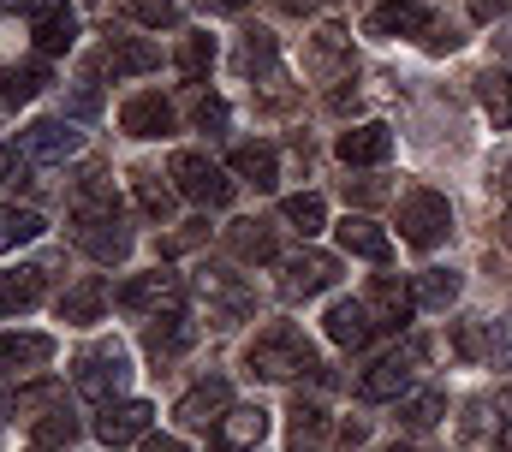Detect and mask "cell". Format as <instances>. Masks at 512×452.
I'll return each instance as SVG.
<instances>
[{
	"label": "cell",
	"mask_w": 512,
	"mask_h": 452,
	"mask_svg": "<svg viewBox=\"0 0 512 452\" xmlns=\"http://www.w3.org/2000/svg\"><path fill=\"white\" fill-rule=\"evenodd\" d=\"M72 238H78L96 262H126L131 226H126V215H120V203H114V191L102 185V173H90V179H84V191H78Z\"/></svg>",
	"instance_id": "cell-1"
},
{
	"label": "cell",
	"mask_w": 512,
	"mask_h": 452,
	"mask_svg": "<svg viewBox=\"0 0 512 452\" xmlns=\"http://www.w3.org/2000/svg\"><path fill=\"white\" fill-rule=\"evenodd\" d=\"M251 369L268 381H292V375H310L316 369V345L298 334L292 322H274L268 334L251 339Z\"/></svg>",
	"instance_id": "cell-2"
},
{
	"label": "cell",
	"mask_w": 512,
	"mask_h": 452,
	"mask_svg": "<svg viewBox=\"0 0 512 452\" xmlns=\"http://www.w3.org/2000/svg\"><path fill=\"white\" fill-rule=\"evenodd\" d=\"M447 232H453V209H447L441 191H411V197L399 203V238H405L411 250H435Z\"/></svg>",
	"instance_id": "cell-3"
},
{
	"label": "cell",
	"mask_w": 512,
	"mask_h": 452,
	"mask_svg": "<svg viewBox=\"0 0 512 452\" xmlns=\"http://www.w3.org/2000/svg\"><path fill=\"white\" fill-rule=\"evenodd\" d=\"M173 185H179L191 203H209V209H227V203H233V179H227L209 155H197V149H179V155H173Z\"/></svg>",
	"instance_id": "cell-4"
},
{
	"label": "cell",
	"mask_w": 512,
	"mask_h": 452,
	"mask_svg": "<svg viewBox=\"0 0 512 452\" xmlns=\"http://www.w3.org/2000/svg\"><path fill=\"white\" fill-rule=\"evenodd\" d=\"M185 304V280L173 274V268H155V274H137L120 286V310L131 316H173Z\"/></svg>",
	"instance_id": "cell-5"
},
{
	"label": "cell",
	"mask_w": 512,
	"mask_h": 452,
	"mask_svg": "<svg viewBox=\"0 0 512 452\" xmlns=\"http://www.w3.org/2000/svg\"><path fill=\"white\" fill-rule=\"evenodd\" d=\"M131 381V363L120 345H96V351H84L78 357V393L84 399H96V405H114V393Z\"/></svg>",
	"instance_id": "cell-6"
},
{
	"label": "cell",
	"mask_w": 512,
	"mask_h": 452,
	"mask_svg": "<svg viewBox=\"0 0 512 452\" xmlns=\"http://www.w3.org/2000/svg\"><path fill=\"white\" fill-rule=\"evenodd\" d=\"M417 363H423V345L411 339V345H399V351H387L382 363H370L364 369V381H358V393L376 405V399H399L405 387H411V375H417Z\"/></svg>",
	"instance_id": "cell-7"
},
{
	"label": "cell",
	"mask_w": 512,
	"mask_h": 452,
	"mask_svg": "<svg viewBox=\"0 0 512 452\" xmlns=\"http://www.w3.org/2000/svg\"><path fill=\"white\" fill-rule=\"evenodd\" d=\"M340 280V262L334 256H322V250H304V256H292L286 262V280H280V298H316V292H328Z\"/></svg>",
	"instance_id": "cell-8"
},
{
	"label": "cell",
	"mask_w": 512,
	"mask_h": 452,
	"mask_svg": "<svg viewBox=\"0 0 512 452\" xmlns=\"http://www.w3.org/2000/svg\"><path fill=\"white\" fill-rule=\"evenodd\" d=\"M78 143H84V131L72 119H30L24 125V155L30 161H66V155H78Z\"/></svg>",
	"instance_id": "cell-9"
},
{
	"label": "cell",
	"mask_w": 512,
	"mask_h": 452,
	"mask_svg": "<svg viewBox=\"0 0 512 452\" xmlns=\"http://www.w3.org/2000/svg\"><path fill=\"white\" fill-rule=\"evenodd\" d=\"M227 411H233V387H227L221 375H209V381H197V387L179 399V411H173V417H179L185 429H209V423H221Z\"/></svg>",
	"instance_id": "cell-10"
},
{
	"label": "cell",
	"mask_w": 512,
	"mask_h": 452,
	"mask_svg": "<svg viewBox=\"0 0 512 452\" xmlns=\"http://www.w3.org/2000/svg\"><path fill=\"white\" fill-rule=\"evenodd\" d=\"M203 298H209V322H221V328H233V322H245L251 316V292L233 280V274H221V268H209L203 280Z\"/></svg>",
	"instance_id": "cell-11"
},
{
	"label": "cell",
	"mask_w": 512,
	"mask_h": 452,
	"mask_svg": "<svg viewBox=\"0 0 512 452\" xmlns=\"http://www.w3.org/2000/svg\"><path fill=\"white\" fill-rule=\"evenodd\" d=\"M149 423H155V411H149L143 399H126V405H108V411L96 417V435H102L108 447H131V441H149Z\"/></svg>",
	"instance_id": "cell-12"
},
{
	"label": "cell",
	"mask_w": 512,
	"mask_h": 452,
	"mask_svg": "<svg viewBox=\"0 0 512 452\" xmlns=\"http://www.w3.org/2000/svg\"><path fill=\"white\" fill-rule=\"evenodd\" d=\"M328 339L346 345V351H364V345L376 339V316H370V304H364V298H340V304L328 310Z\"/></svg>",
	"instance_id": "cell-13"
},
{
	"label": "cell",
	"mask_w": 512,
	"mask_h": 452,
	"mask_svg": "<svg viewBox=\"0 0 512 452\" xmlns=\"http://www.w3.org/2000/svg\"><path fill=\"white\" fill-rule=\"evenodd\" d=\"M262 435H268V411L239 405V411H227L215 423V452H251V447H262Z\"/></svg>",
	"instance_id": "cell-14"
},
{
	"label": "cell",
	"mask_w": 512,
	"mask_h": 452,
	"mask_svg": "<svg viewBox=\"0 0 512 452\" xmlns=\"http://www.w3.org/2000/svg\"><path fill=\"white\" fill-rule=\"evenodd\" d=\"M393 155V131L387 125H352V131H340V161L346 167H376V161H387Z\"/></svg>",
	"instance_id": "cell-15"
},
{
	"label": "cell",
	"mask_w": 512,
	"mask_h": 452,
	"mask_svg": "<svg viewBox=\"0 0 512 452\" xmlns=\"http://www.w3.org/2000/svg\"><path fill=\"white\" fill-rule=\"evenodd\" d=\"M370 316H376V328H399V322H411V310H417V292L411 286H399L393 274H376V286H370Z\"/></svg>",
	"instance_id": "cell-16"
},
{
	"label": "cell",
	"mask_w": 512,
	"mask_h": 452,
	"mask_svg": "<svg viewBox=\"0 0 512 452\" xmlns=\"http://www.w3.org/2000/svg\"><path fill=\"white\" fill-rule=\"evenodd\" d=\"M30 36H36V48H42V54H66V48L78 42V12L54 0V6H42V12H36Z\"/></svg>",
	"instance_id": "cell-17"
},
{
	"label": "cell",
	"mask_w": 512,
	"mask_h": 452,
	"mask_svg": "<svg viewBox=\"0 0 512 452\" xmlns=\"http://www.w3.org/2000/svg\"><path fill=\"white\" fill-rule=\"evenodd\" d=\"M417 30H429V12L417 6V0H387L370 12V36H417Z\"/></svg>",
	"instance_id": "cell-18"
},
{
	"label": "cell",
	"mask_w": 512,
	"mask_h": 452,
	"mask_svg": "<svg viewBox=\"0 0 512 452\" xmlns=\"http://www.w3.org/2000/svg\"><path fill=\"white\" fill-rule=\"evenodd\" d=\"M102 66H108L114 78L155 72V66H161V48H155V42H143V36H126V42H108V48H102Z\"/></svg>",
	"instance_id": "cell-19"
},
{
	"label": "cell",
	"mask_w": 512,
	"mask_h": 452,
	"mask_svg": "<svg viewBox=\"0 0 512 452\" xmlns=\"http://www.w3.org/2000/svg\"><path fill=\"white\" fill-rule=\"evenodd\" d=\"M120 125H126L131 137H167L173 131V108L161 96H131L126 108H120Z\"/></svg>",
	"instance_id": "cell-20"
},
{
	"label": "cell",
	"mask_w": 512,
	"mask_h": 452,
	"mask_svg": "<svg viewBox=\"0 0 512 452\" xmlns=\"http://www.w3.org/2000/svg\"><path fill=\"white\" fill-rule=\"evenodd\" d=\"M191 339H197V328L173 310V316H155V328L143 334V351L155 357V363H167V357H179V351H191Z\"/></svg>",
	"instance_id": "cell-21"
},
{
	"label": "cell",
	"mask_w": 512,
	"mask_h": 452,
	"mask_svg": "<svg viewBox=\"0 0 512 452\" xmlns=\"http://www.w3.org/2000/svg\"><path fill=\"white\" fill-rule=\"evenodd\" d=\"M340 232V244L352 250V256H364V262H387L393 256V244H387V232L376 221H364V215H346V221L334 226Z\"/></svg>",
	"instance_id": "cell-22"
},
{
	"label": "cell",
	"mask_w": 512,
	"mask_h": 452,
	"mask_svg": "<svg viewBox=\"0 0 512 452\" xmlns=\"http://www.w3.org/2000/svg\"><path fill=\"white\" fill-rule=\"evenodd\" d=\"M102 310H108V286L90 274V280H78L66 298H60V322H72V328H84V322H102Z\"/></svg>",
	"instance_id": "cell-23"
},
{
	"label": "cell",
	"mask_w": 512,
	"mask_h": 452,
	"mask_svg": "<svg viewBox=\"0 0 512 452\" xmlns=\"http://www.w3.org/2000/svg\"><path fill=\"white\" fill-rule=\"evenodd\" d=\"M346 66H352V36H346V30L310 36V72H316V78H340Z\"/></svg>",
	"instance_id": "cell-24"
},
{
	"label": "cell",
	"mask_w": 512,
	"mask_h": 452,
	"mask_svg": "<svg viewBox=\"0 0 512 452\" xmlns=\"http://www.w3.org/2000/svg\"><path fill=\"white\" fill-rule=\"evenodd\" d=\"M42 298V268H6L0 274V316H18Z\"/></svg>",
	"instance_id": "cell-25"
},
{
	"label": "cell",
	"mask_w": 512,
	"mask_h": 452,
	"mask_svg": "<svg viewBox=\"0 0 512 452\" xmlns=\"http://www.w3.org/2000/svg\"><path fill=\"white\" fill-rule=\"evenodd\" d=\"M233 173H239V179H251L256 191H274L280 161H274V149H268V143H239V149H233Z\"/></svg>",
	"instance_id": "cell-26"
},
{
	"label": "cell",
	"mask_w": 512,
	"mask_h": 452,
	"mask_svg": "<svg viewBox=\"0 0 512 452\" xmlns=\"http://www.w3.org/2000/svg\"><path fill=\"white\" fill-rule=\"evenodd\" d=\"M54 357L48 334H0V369H36Z\"/></svg>",
	"instance_id": "cell-27"
},
{
	"label": "cell",
	"mask_w": 512,
	"mask_h": 452,
	"mask_svg": "<svg viewBox=\"0 0 512 452\" xmlns=\"http://www.w3.org/2000/svg\"><path fill=\"white\" fill-rule=\"evenodd\" d=\"M459 286H465V280H459L453 268H429V274H417V286H411V292H417V304H423V310H447V304L459 298Z\"/></svg>",
	"instance_id": "cell-28"
},
{
	"label": "cell",
	"mask_w": 512,
	"mask_h": 452,
	"mask_svg": "<svg viewBox=\"0 0 512 452\" xmlns=\"http://www.w3.org/2000/svg\"><path fill=\"white\" fill-rule=\"evenodd\" d=\"M477 102L495 125H512V72H483L477 78Z\"/></svg>",
	"instance_id": "cell-29"
},
{
	"label": "cell",
	"mask_w": 512,
	"mask_h": 452,
	"mask_svg": "<svg viewBox=\"0 0 512 452\" xmlns=\"http://www.w3.org/2000/svg\"><path fill=\"white\" fill-rule=\"evenodd\" d=\"M227 238H233V250H239L245 262H274V232L262 221H239Z\"/></svg>",
	"instance_id": "cell-30"
},
{
	"label": "cell",
	"mask_w": 512,
	"mask_h": 452,
	"mask_svg": "<svg viewBox=\"0 0 512 452\" xmlns=\"http://www.w3.org/2000/svg\"><path fill=\"white\" fill-rule=\"evenodd\" d=\"M441 411H447V399H441V393H417V399H405V405H399V423L423 435V429H435V423H441Z\"/></svg>",
	"instance_id": "cell-31"
},
{
	"label": "cell",
	"mask_w": 512,
	"mask_h": 452,
	"mask_svg": "<svg viewBox=\"0 0 512 452\" xmlns=\"http://www.w3.org/2000/svg\"><path fill=\"white\" fill-rule=\"evenodd\" d=\"M286 221H292V232H304V238H316L322 226H328V209H322V197H286Z\"/></svg>",
	"instance_id": "cell-32"
},
{
	"label": "cell",
	"mask_w": 512,
	"mask_h": 452,
	"mask_svg": "<svg viewBox=\"0 0 512 452\" xmlns=\"http://www.w3.org/2000/svg\"><path fill=\"white\" fill-rule=\"evenodd\" d=\"M42 84H48L42 66H12V72H0V102H30Z\"/></svg>",
	"instance_id": "cell-33"
},
{
	"label": "cell",
	"mask_w": 512,
	"mask_h": 452,
	"mask_svg": "<svg viewBox=\"0 0 512 452\" xmlns=\"http://www.w3.org/2000/svg\"><path fill=\"white\" fill-rule=\"evenodd\" d=\"M36 232H42V215H30V209H0V250L30 244Z\"/></svg>",
	"instance_id": "cell-34"
},
{
	"label": "cell",
	"mask_w": 512,
	"mask_h": 452,
	"mask_svg": "<svg viewBox=\"0 0 512 452\" xmlns=\"http://www.w3.org/2000/svg\"><path fill=\"white\" fill-rule=\"evenodd\" d=\"M328 435V417H322V405H292V447H316Z\"/></svg>",
	"instance_id": "cell-35"
},
{
	"label": "cell",
	"mask_w": 512,
	"mask_h": 452,
	"mask_svg": "<svg viewBox=\"0 0 512 452\" xmlns=\"http://www.w3.org/2000/svg\"><path fill=\"white\" fill-rule=\"evenodd\" d=\"M209 66H215V42H209V36H185V42H179V72H185V78H203Z\"/></svg>",
	"instance_id": "cell-36"
},
{
	"label": "cell",
	"mask_w": 512,
	"mask_h": 452,
	"mask_svg": "<svg viewBox=\"0 0 512 452\" xmlns=\"http://www.w3.org/2000/svg\"><path fill=\"white\" fill-rule=\"evenodd\" d=\"M239 72H274V36H268V30H251V36H245Z\"/></svg>",
	"instance_id": "cell-37"
},
{
	"label": "cell",
	"mask_w": 512,
	"mask_h": 452,
	"mask_svg": "<svg viewBox=\"0 0 512 452\" xmlns=\"http://www.w3.org/2000/svg\"><path fill=\"white\" fill-rule=\"evenodd\" d=\"M137 203H143L155 221H167V215H173V191H167L155 173H137Z\"/></svg>",
	"instance_id": "cell-38"
},
{
	"label": "cell",
	"mask_w": 512,
	"mask_h": 452,
	"mask_svg": "<svg viewBox=\"0 0 512 452\" xmlns=\"http://www.w3.org/2000/svg\"><path fill=\"white\" fill-rule=\"evenodd\" d=\"M72 435H78V417H72V411H60V405L36 423V441H48V447H66Z\"/></svg>",
	"instance_id": "cell-39"
},
{
	"label": "cell",
	"mask_w": 512,
	"mask_h": 452,
	"mask_svg": "<svg viewBox=\"0 0 512 452\" xmlns=\"http://www.w3.org/2000/svg\"><path fill=\"white\" fill-rule=\"evenodd\" d=\"M131 18L137 24H179V0H131Z\"/></svg>",
	"instance_id": "cell-40"
},
{
	"label": "cell",
	"mask_w": 512,
	"mask_h": 452,
	"mask_svg": "<svg viewBox=\"0 0 512 452\" xmlns=\"http://www.w3.org/2000/svg\"><path fill=\"white\" fill-rule=\"evenodd\" d=\"M453 345H459L465 357H495V339L483 334L477 322H459V334H453Z\"/></svg>",
	"instance_id": "cell-41"
},
{
	"label": "cell",
	"mask_w": 512,
	"mask_h": 452,
	"mask_svg": "<svg viewBox=\"0 0 512 452\" xmlns=\"http://www.w3.org/2000/svg\"><path fill=\"white\" fill-rule=\"evenodd\" d=\"M6 185H24V161H18V149L0 143V191H6Z\"/></svg>",
	"instance_id": "cell-42"
},
{
	"label": "cell",
	"mask_w": 512,
	"mask_h": 452,
	"mask_svg": "<svg viewBox=\"0 0 512 452\" xmlns=\"http://www.w3.org/2000/svg\"><path fill=\"white\" fill-rule=\"evenodd\" d=\"M471 6V18H483V24H495V18H507L512 0H465Z\"/></svg>",
	"instance_id": "cell-43"
},
{
	"label": "cell",
	"mask_w": 512,
	"mask_h": 452,
	"mask_svg": "<svg viewBox=\"0 0 512 452\" xmlns=\"http://www.w3.org/2000/svg\"><path fill=\"white\" fill-rule=\"evenodd\" d=\"M197 125H227V102L221 96H203L197 102Z\"/></svg>",
	"instance_id": "cell-44"
},
{
	"label": "cell",
	"mask_w": 512,
	"mask_h": 452,
	"mask_svg": "<svg viewBox=\"0 0 512 452\" xmlns=\"http://www.w3.org/2000/svg\"><path fill=\"white\" fill-rule=\"evenodd\" d=\"M489 339H495V357L512 363V316H507V322H495V334H489Z\"/></svg>",
	"instance_id": "cell-45"
},
{
	"label": "cell",
	"mask_w": 512,
	"mask_h": 452,
	"mask_svg": "<svg viewBox=\"0 0 512 452\" xmlns=\"http://www.w3.org/2000/svg\"><path fill=\"white\" fill-rule=\"evenodd\" d=\"M346 197H358V203H382L387 191L376 185V179H358V185H346Z\"/></svg>",
	"instance_id": "cell-46"
},
{
	"label": "cell",
	"mask_w": 512,
	"mask_h": 452,
	"mask_svg": "<svg viewBox=\"0 0 512 452\" xmlns=\"http://www.w3.org/2000/svg\"><path fill=\"white\" fill-rule=\"evenodd\" d=\"M72 108H78V113H96V108H102V90H96V84H84V90H78V102H72Z\"/></svg>",
	"instance_id": "cell-47"
},
{
	"label": "cell",
	"mask_w": 512,
	"mask_h": 452,
	"mask_svg": "<svg viewBox=\"0 0 512 452\" xmlns=\"http://www.w3.org/2000/svg\"><path fill=\"white\" fill-rule=\"evenodd\" d=\"M322 6H328V0H280V12H298V18H304V12H322Z\"/></svg>",
	"instance_id": "cell-48"
},
{
	"label": "cell",
	"mask_w": 512,
	"mask_h": 452,
	"mask_svg": "<svg viewBox=\"0 0 512 452\" xmlns=\"http://www.w3.org/2000/svg\"><path fill=\"white\" fill-rule=\"evenodd\" d=\"M495 452H512V399H507V423H501V435H495Z\"/></svg>",
	"instance_id": "cell-49"
},
{
	"label": "cell",
	"mask_w": 512,
	"mask_h": 452,
	"mask_svg": "<svg viewBox=\"0 0 512 452\" xmlns=\"http://www.w3.org/2000/svg\"><path fill=\"white\" fill-rule=\"evenodd\" d=\"M143 452H185V441H167L161 435V441H143Z\"/></svg>",
	"instance_id": "cell-50"
},
{
	"label": "cell",
	"mask_w": 512,
	"mask_h": 452,
	"mask_svg": "<svg viewBox=\"0 0 512 452\" xmlns=\"http://www.w3.org/2000/svg\"><path fill=\"white\" fill-rule=\"evenodd\" d=\"M209 6H215V12H245L251 0H209Z\"/></svg>",
	"instance_id": "cell-51"
},
{
	"label": "cell",
	"mask_w": 512,
	"mask_h": 452,
	"mask_svg": "<svg viewBox=\"0 0 512 452\" xmlns=\"http://www.w3.org/2000/svg\"><path fill=\"white\" fill-rule=\"evenodd\" d=\"M36 0H0V12H30Z\"/></svg>",
	"instance_id": "cell-52"
},
{
	"label": "cell",
	"mask_w": 512,
	"mask_h": 452,
	"mask_svg": "<svg viewBox=\"0 0 512 452\" xmlns=\"http://www.w3.org/2000/svg\"><path fill=\"white\" fill-rule=\"evenodd\" d=\"M501 54H507V60H512V30H507V36H501Z\"/></svg>",
	"instance_id": "cell-53"
},
{
	"label": "cell",
	"mask_w": 512,
	"mask_h": 452,
	"mask_svg": "<svg viewBox=\"0 0 512 452\" xmlns=\"http://www.w3.org/2000/svg\"><path fill=\"white\" fill-rule=\"evenodd\" d=\"M501 232H507V244H512V209H507V221H501Z\"/></svg>",
	"instance_id": "cell-54"
},
{
	"label": "cell",
	"mask_w": 512,
	"mask_h": 452,
	"mask_svg": "<svg viewBox=\"0 0 512 452\" xmlns=\"http://www.w3.org/2000/svg\"><path fill=\"white\" fill-rule=\"evenodd\" d=\"M501 185H507V191H512V167H507V179H501Z\"/></svg>",
	"instance_id": "cell-55"
}]
</instances>
